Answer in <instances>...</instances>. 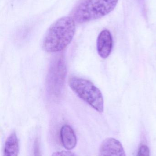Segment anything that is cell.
<instances>
[{"label": "cell", "instance_id": "cell-1", "mask_svg": "<svg viewBox=\"0 0 156 156\" xmlns=\"http://www.w3.org/2000/svg\"><path fill=\"white\" fill-rule=\"evenodd\" d=\"M76 22L70 16H63L52 24L47 31L43 47L49 53L60 52L71 43L76 32Z\"/></svg>", "mask_w": 156, "mask_h": 156}, {"label": "cell", "instance_id": "cell-2", "mask_svg": "<svg viewBox=\"0 0 156 156\" xmlns=\"http://www.w3.org/2000/svg\"><path fill=\"white\" fill-rule=\"evenodd\" d=\"M119 0H80L74 6L70 16L76 23H83L97 20L111 12Z\"/></svg>", "mask_w": 156, "mask_h": 156}, {"label": "cell", "instance_id": "cell-3", "mask_svg": "<svg viewBox=\"0 0 156 156\" xmlns=\"http://www.w3.org/2000/svg\"><path fill=\"white\" fill-rule=\"evenodd\" d=\"M69 84L80 99L99 112H103L104 101L102 94L92 82L83 78L73 77L70 79Z\"/></svg>", "mask_w": 156, "mask_h": 156}, {"label": "cell", "instance_id": "cell-4", "mask_svg": "<svg viewBox=\"0 0 156 156\" xmlns=\"http://www.w3.org/2000/svg\"><path fill=\"white\" fill-rule=\"evenodd\" d=\"M99 156H126L120 141L114 138H108L101 144Z\"/></svg>", "mask_w": 156, "mask_h": 156}, {"label": "cell", "instance_id": "cell-5", "mask_svg": "<svg viewBox=\"0 0 156 156\" xmlns=\"http://www.w3.org/2000/svg\"><path fill=\"white\" fill-rule=\"evenodd\" d=\"M113 48V38L109 30H103L100 33L97 41V48L99 55L103 58L109 56Z\"/></svg>", "mask_w": 156, "mask_h": 156}, {"label": "cell", "instance_id": "cell-6", "mask_svg": "<svg viewBox=\"0 0 156 156\" xmlns=\"http://www.w3.org/2000/svg\"><path fill=\"white\" fill-rule=\"evenodd\" d=\"M60 136L62 144L66 149L70 150L77 145V138L76 134L71 126L65 125L61 127Z\"/></svg>", "mask_w": 156, "mask_h": 156}, {"label": "cell", "instance_id": "cell-7", "mask_svg": "<svg viewBox=\"0 0 156 156\" xmlns=\"http://www.w3.org/2000/svg\"><path fill=\"white\" fill-rule=\"evenodd\" d=\"M19 144L15 133L10 135L5 141L4 150V156H18Z\"/></svg>", "mask_w": 156, "mask_h": 156}, {"label": "cell", "instance_id": "cell-8", "mask_svg": "<svg viewBox=\"0 0 156 156\" xmlns=\"http://www.w3.org/2000/svg\"><path fill=\"white\" fill-rule=\"evenodd\" d=\"M137 156H150V150L147 145L142 144L139 145Z\"/></svg>", "mask_w": 156, "mask_h": 156}, {"label": "cell", "instance_id": "cell-9", "mask_svg": "<svg viewBox=\"0 0 156 156\" xmlns=\"http://www.w3.org/2000/svg\"><path fill=\"white\" fill-rule=\"evenodd\" d=\"M51 156H77L70 151H60L53 153Z\"/></svg>", "mask_w": 156, "mask_h": 156}, {"label": "cell", "instance_id": "cell-10", "mask_svg": "<svg viewBox=\"0 0 156 156\" xmlns=\"http://www.w3.org/2000/svg\"><path fill=\"white\" fill-rule=\"evenodd\" d=\"M34 156H41L39 149V143L37 139H36L34 143Z\"/></svg>", "mask_w": 156, "mask_h": 156}]
</instances>
